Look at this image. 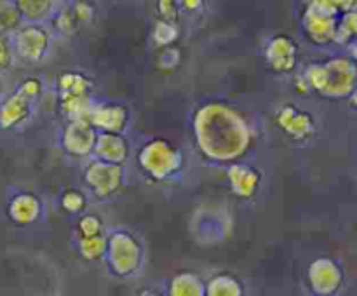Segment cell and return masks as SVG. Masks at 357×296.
Returning a JSON list of instances; mask_svg holds the SVG:
<instances>
[{
    "instance_id": "obj_1",
    "label": "cell",
    "mask_w": 357,
    "mask_h": 296,
    "mask_svg": "<svg viewBox=\"0 0 357 296\" xmlns=\"http://www.w3.org/2000/svg\"><path fill=\"white\" fill-rule=\"evenodd\" d=\"M192 134L202 159L220 166L243 159L255 138L246 115L220 100L206 101L194 111Z\"/></svg>"
},
{
    "instance_id": "obj_2",
    "label": "cell",
    "mask_w": 357,
    "mask_h": 296,
    "mask_svg": "<svg viewBox=\"0 0 357 296\" xmlns=\"http://www.w3.org/2000/svg\"><path fill=\"white\" fill-rule=\"evenodd\" d=\"M310 93L326 100H345L356 94V56L337 54L307 65L303 70Z\"/></svg>"
},
{
    "instance_id": "obj_3",
    "label": "cell",
    "mask_w": 357,
    "mask_h": 296,
    "mask_svg": "<svg viewBox=\"0 0 357 296\" xmlns=\"http://www.w3.org/2000/svg\"><path fill=\"white\" fill-rule=\"evenodd\" d=\"M136 164L149 180L167 183L176 181L185 167V153L176 143L162 136H153L136 152Z\"/></svg>"
},
{
    "instance_id": "obj_4",
    "label": "cell",
    "mask_w": 357,
    "mask_h": 296,
    "mask_svg": "<svg viewBox=\"0 0 357 296\" xmlns=\"http://www.w3.org/2000/svg\"><path fill=\"white\" fill-rule=\"evenodd\" d=\"M103 261L110 275L117 279H135L145 265V246L136 233L128 228L107 232V253Z\"/></svg>"
},
{
    "instance_id": "obj_5",
    "label": "cell",
    "mask_w": 357,
    "mask_h": 296,
    "mask_svg": "<svg viewBox=\"0 0 357 296\" xmlns=\"http://www.w3.org/2000/svg\"><path fill=\"white\" fill-rule=\"evenodd\" d=\"M14 58L26 63H40L49 58L52 49V30L45 23L24 21L9 37Z\"/></svg>"
},
{
    "instance_id": "obj_6",
    "label": "cell",
    "mask_w": 357,
    "mask_h": 296,
    "mask_svg": "<svg viewBox=\"0 0 357 296\" xmlns=\"http://www.w3.org/2000/svg\"><path fill=\"white\" fill-rule=\"evenodd\" d=\"M126 164L107 162L93 157L86 164L82 171V181L87 190L93 194V197L100 201L114 197L122 190L126 183Z\"/></svg>"
},
{
    "instance_id": "obj_7",
    "label": "cell",
    "mask_w": 357,
    "mask_h": 296,
    "mask_svg": "<svg viewBox=\"0 0 357 296\" xmlns=\"http://www.w3.org/2000/svg\"><path fill=\"white\" fill-rule=\"evenodd\" d=\"M340 13L326 0H309L302 16V26L305 37L317 47H328L333 44L335 30Z\"/></svg>"
},
{
    "instance_id": "obj_8",
    "label": "cell",
    "mask_w": 357,
    "mask_h": 296,
    "mask_svg": "<svg viewBox=\"0 0 357 296\" xmlns=\"http://www.w3.org/2000/svg\"><path fill=\"white\" fill-rule=\"evenodd\" d=\"M307 282L314 295L335 296L345 286V268L333 258H316L307 268Z\"/></svg>"
},
{
    "instance_id": "obj_9",
    "label": "cell",
    "mask_w": 357,
    "mask_h": 296,
    "mask_svg": "<svg viewBox=\"0 0 357 296\" xmlns=\"http://www.w3.org/2000/svg\"><path fill=\"white\" fill-rule=\"evenodd\" d=\"M274 118L278 127L293 141H310L317 132L316 117L295 103L281 104L275 110Z\"/></svg>"
},
{
    "instance_id": "obj_10",
    "label": "cell",
    "mask_w": 357,
    "mask_h": 296,
    "mask_svg": "<svg viewBox=\"0 0 357 296\" xmlns=\"http://www.w3.org/2000/svg\"><path fill=\"white\" fill-rule=\"evenodd\" d=\"M98 131L87 118H66L61 129L59 145L66 155L73 159H89L93 155Z\"/></svg>"
},
{
    "instance_id": "obj_11",
    "label": "cell",
    "mask_w": 357,
    "mask_h": 296,
    "mask_svg": "<svg viewBox=\"0 0 357 296\" xmlns=\"http://www.w3.org/2000/svg\"><path fill=\"white\" fill-rule=\"evenodd\" d=\"M264 59L275 73H293L298 66L300 44L286 33H278L264 45Z\"/></svg>"
},
{
    "instance_id": "obj_12",
    "label": "cell",
    "mask_w": 357,
    "mask_h": 296,
    "mask_svg": "<svg viewBox=\"0 0 357 296\" xmlns=\"http://www.w3.org/2000/svg\"><path fill=\"white\" fill-rule=\"evenodd\" d=\"M87 120L96 131L126 132L131 122V110L119 101H96L87 115Z\"/></svg>"
},
{
    "instance_id": "obj_13",
    "label": "cell",
    "mask_w": 357,
    "mask_h": 296,
    "mask_svg": "<svg viewBox=\"0 0 357 296\" xmlns=\"http://www.w3.org/2000/svg\"><path fill=\"white\" fill-rule=\"evenodd\" d=\"M7 218L20 226L33 225L44 216V202L35 192L20 190L10 194L6 205Z\"/></svg>"
},
{
    "instance_id": "obj_14",
    "label": "cell",
    "mask_w": 357,
    "mask_h": 296,
    "mask_svg": "<svg viewBox=\"0 0 357 296\" xmlns=\"http://www.w3.org/2000/svg\"><path fill=\"white\" fill-rule=\"evenodd\" d=\"M227 178H229L232 194L243 201H251L257 197L264 183V173L258 167L239 162V160L227 166Z\"/></svg>"
},
{
    "instance_id": "obj_15",
    "label": "cell",
    "mask_w": 357,
    "mask_h": 296,
    "mask_svg": "<svg viewBox=\"0 0 357 296\" xmlns=\"http://www.w3.org/2000/svg\"><path fill=\"white\" fill-rule=\"evenodd\" d=\"M35 101L28 100L17 91L0 98V131H16L33 117Z\"/></svg>"
},
{
    "instance_id": "obj_16",
    "label": "cell",
    "mask_w": 357,
    "mask_h": 296,
    "mask_svg": "<svg viewBox=\"0 0 357 296\" xmlns=\"http://www.w3.org/2000/svg\"><path fill=\"white\" fill-rule=\"evenodd\" d=\"M91 157L107 160V162L128 164V160L131 159V145L124 132L98 131Z\"/></svg>"
},
{
    "instance_id": "obj_17",
    "label": "cell",
    "mask_w": 357,
    "mask_h": 296,
    "mask_svg": "<svg viewBox=\"0 0 357 296\" xmlns=\"http://www.w3.org/2000/svg\"><path fill=\"white\" fill-rule=\"evenodd\" d=\"M58 100L65 98H94V80L80 70H65L56 79Z\"/></svg>"
},
{
    "instance_id": "obj_18",
    "label": "cell",
    "mask_w": 357,
    "mask_h": 296,
    "mask_svg": "<svg viewBox=\"0 0 357 296\" xmlns=\"http://www.w3.org/2000/svg\"><path fill=\"white\" fill-rule=\"evenodd\" d=\"M155 9L160 20L181 24L201 16L206 9V0H157Z\"/></svg>"
},
{
    "instance_id": "obj_19",
    "label": "cell",
    "mask_w": 357,
    "mask_h": 296,
    "mask_svg": "<svg viewBox=\"0 0 357 296\" xmlns=\"http://www.w3.org/2000/svg\"><path fill=\"white\" fill-rule=\"evenodd\" d=\"M244 284L230 272H218L204 282V295L208 296H243Z\"/></svg>"
},
{
    "instance_id": "obj_20",
    "label": "cell",
    "mask_w": 357,
    "mask_h": 296,
    "mask_svg": "<svg viewBox=\"0 0 357 296\" xmlns=\"http://www.w3.org/2000/svg\"><path fill=\"white\" fill-rule=\"evenodd\" d=\"M171 296H204V279L195 272H180L174 275L167 286Z\"/></svg>"
},
{
    "instance_id": "obj_21",
    "label": "cell",
    "mask_w": 357,
    "mask_h": 296,
    "mask_svg": "<svg viewBox=\"0 0 357 296\" xmlns=\"http://www.w3.org/2000/svg\"><path fill=\"white\" fill-rule=\"evenodd\" d=\"M23 21L28 23H45L54 14L58 0H14Z\"/></svg>"
},
{
    "instance_id": "obj_22",
    "label": "cell",
    "mask_w": 357,
    "mask_h": 296,
    "mask_svg": "<svg viewBox=\"0 0 357 296\" xmlns=\"http://www.w3.org/2000/svg\"><path fill=\"white\" fill-rule=\"evenodd\" d=\"M77 251L86 261H103L107 253V232L93 237H77Z\"/></svg>"
},
{
    "instance_id": "obj_23",
    "label": "cell",
    "mask_w": 357,
    "mask_h": 296,
    "mask_svg": "<svg viewBox=\"0 0 357 296\" xmlns=\"http://www.w3.org/2000/svg\"><path fill=\"white\" fill-rule=\"evenodd\" d=\"M357 35V20L356 9L342 13L337 21V30H335L333 44L342 45V47H352L356 42Z\"/></svg>"
},
{
    "instance_id": "obj_24",
    "label": "cell",
    "mask_w": 357,
    "mask_h": 296,
    "mask_svg": "<svg viewBox=\"0 0 357 296\" xmlns=\"http://www.w3.org/2000/svg\"><path fill=\"white\" fill-rule=\"evenodd\" d=\"M23 16L14 0H0V35L10 37L23 24Z\"/></svg>"
},
{
    "instance_id": "obj_25",
    "label": "cell",
    "mask_w": 357,
    "mask_h": 296,
    "mask_svg": "<svg viewBox=\"0 0 357 296\" xmlns=\"http://www.w3.org/2000/svg\"><path fill=\"white\" fill-rule=\"evenodd\" d=\"M59 204H61V209L68 215L79 216L82 215L84 211H87V204H89V198L79 188H66L63 190L61 197H59Z\"/></svg>"
},
{
    "instance_id": "obj_26",
    "label": "cell",
    "mask_w": 357,
    "mask_h": 296,
    "mask_svg": "<svg viewBox=\"0 0 357 296\" xmlns=\"http://www.w3.org/2000/svg\"><path fill=\"white\" fill-rule=\"evenodd\" d=\"M180 37V24L173 23V21L157 20L155 26H153L152 38L159 47H166V45H173Z\"/></svg>"
},
{
    "instance_id": "obj_27",
    "label": "cell",
    "mask_w": 357,
    "mask_h": 296,
    "mask_svg": "<svg viewBox=\"0 0 357 296\" xmlns=\"http://www.w3.org/2000/svg\"><path fill=\"white\" fill-rule=\"evenodd\" d=\"M103 232H107V230H105V223L103 219H101V216H98L96 212H87V211H84L82 215H79V219H77L75 223L77 237H93Z\"/></svg>"
},
{
    "instance_id": "obj_28",
    "label": "cell",
    "mask_w": 357,
    "mask_h": 296,
    "mask_svg": "<svg viewBox=\"0 0 357 296\" xmlns=\"http://www.w3.org/2000/svg\"><path fill=\"white\" fill-rule=\"evenodd\" d=\"M51 21H52L51 30L58 31V33L63 35V37H70V35H73L77 30H79V24H77L70 7H61L59 10H54V14L51 16Z\"/></svg>"
},
{
    "instance_id": "obj_29",
    "label": "cell",
    "mask_w": 357,
    "mask_h": 296,
    "mask_svg": "<svg viewBox=\"0 0 357 296\" xmlns=\"http://www.w3.org/2000/svg\"><path fill=\"white\" fill-rule=\"evenodd\" d=\"M73 17H75L77 24L84 26V24H91L96 17V7L94 3H91L89 0H75V2L70 6Z\"/></svg>"
},
{
    "instance_id": "obj_30",
    "label": "cell",
    "mask_w": 357,
    "mask_h": 296,
    "mask_svg": "<svg viewBox=\"0 0 357 296\" xmlns=\"http://www.w3.org/2000/svg\"><path fill=\"white\" fill-rule=\"evenodd\" d=\"M20 94H23L24 98L31 101H37L40 98V94L44 93V82L38 77H26V79L20 80V84L16 86V89Z\"/></svg>"
},
{
    "instance_id": "obj_31",
    "label": "cell",
    "mask_w": 357,
    "mask_h": 296,
    "mask_svg": "<svg viewBox=\"0 0 357 296\" xmlns=\"http://www.w3.org/2000/svg\"><path fill=\"white\" fill-rule=\"evenodd\" d=\"M13 63H14V52H13V47H10L9 37H2V35H0V75L9 72Z\"/></svg>"
},
{
    "instance_id": "obj_32",
    "label": "cell",
    "mask_w": 357,
    "mask_h": 296,
    "mask_svg": "<svg viewBox=\"0 0 357 296\" xmlns=\"http://www.w3.org/2000/svg\"><path fill=\"white\" fill-rule=\"evenodd\" d=\"M180 63V49L173 45H166L162 47V52H160V66L166 70L176 68V65Z\"/></svg>"
},
{
    "instance_id": "obj_33",
    "label": "cell",
    "mask_w": 357,
    "mask_h": 296,
    "mask_svg": "<svg viewBox=\"0 0 357 296\" xmlns=\"http://www.w3.org/2000/svg\"><path fill=\"white\" fill-rule=\"evenodd\" d=\"M293 86H295V91L298 94H303V96H307V94H312L310 93V87H309V84H307L305 77H303V73H298V75L295 77V82H293Z\"/></svg>"
},
{
    "instance_id": "obj_34",
    "label": "cell",
    "mask_w": 357,
    "mask_h": 296,
    "mask_svg": "<svg viewBox=\"0 0 357 296\" xmlns=\"http://www.w3.org/2000/svg\"><path fill=\"white\" fill-rule=\"evenodd\" d=\"M326 2L331 3V6H333L340 14L354 9V6H356V0H326Z\"/></svg>"
},
{
    "instance_id": "obj_35",
    "label": "cell",
    "mask_w": 357,
    "mask_h": 296,
    "mask_svg": "<svg viewBox=\"0 0 357 296\" xmlns=\"http://www.w3.org/2000/svg\"><path fill=\"white\" fill-rule=\"evenodd\" d=\"M3 96V87H2V80H0V98Z\"/></svg>"
}]
</instances>
